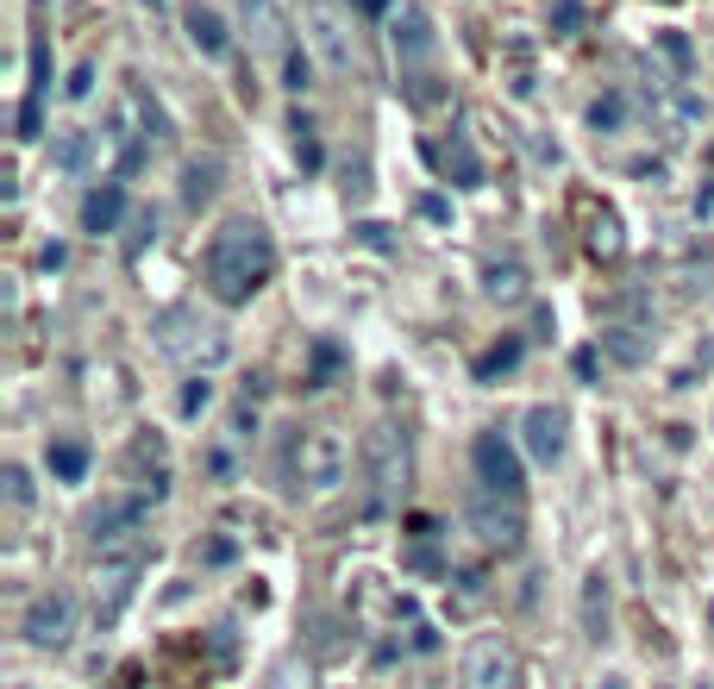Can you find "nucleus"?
Here are the masks:
<instances>
[{"label": "nucleus", "instance_id": "nucleus-30", "mask_svg": "<svg viewBox=\"0 0 714 689\" xmlns=\"http://www.w3.org/2000/svg\"><path fill=\"white\" fill-rule=\"evenodd\" d=\"M552 20H558V26H577V20H583V7H577V0H558V7H552Z\"/></svg>", "mask_w": 714, "mask_h": 689}, {"label": "nucleus", "instance_id": "nucleus-29", "mask_svg": "<svg viewBox=\"0 0 714 689\" xmlns=\"http://www.w3.org/2000/svg\"><path fill=\"white\" fill-rule=\"evenodd\" d=\"M589 120H595V126H614V120H620V101H595L589 107Z\"/></svg>", "mask_w": 714, "mask_h": 689}, {"label": "nucleus", "instance_id": "nucleus-16", "mask_svg": "<svg viewBox=\"0 0 714 689\" xmlns=\"http://www.w3.org/2000/svg\"><path fill=\"white\" fill-rule=\"evenodd\" d=\"M577 213L589 220V251H595V257H620V220H614L608 207L577 201Z\"/></svg>", "mask_w": 714, "mask_h": 689}, {"label": "nucleus", "instance_id": "nucleus-28", "mask_svg": "<svg viewBox=\"0 0 714 689\" xmlns=\"http://www.w3.org/2000/svg\"><path fill=\"white\" fill-rule=\"evenodd\" d=\"M88 88H95V63H82L76 76H70V88H63V95H70V101H82Z\"/></svg>", "mask_w": 714, "mask_h": 689}, {"label": "nucleus", "instance_id": "nucleus-12", "mask_svg": "<svg viewBox=\"0 0 714 689\" xmlns=\"http://www.w3.org/2000/svg\"><path fill=\"white\" fill-rule=\"evenodd\" d=\"M470 458H477V477H483L489 495H508V502L520 495V458L508 452V439H502V433H483Z\"/></svg>", "mask_w": 714, "mask_h": 689}, {"label": "nucleus", "instance_id": "nucleus-13", "mask_svg": "<svg viewBox=\"0 0 714 689\" xmlns=\"http://www.w3.org/2000/svg\"><path fill=\"white\" fill-rule=\"evenodd\" d=\"M564 408H552V402H533L527 408V420H520V439H527V452H533L539 464H558L564 458Z\"/></svg>", "mask_w": 714, "mask_h": 689}, {"label": "nucleus", "instance_id": "nucleus-31", "mask_svg": "<svg viewBox=\"0 0 714 689\" xmlns=\"http://www.w3.org/2000/svg\"><path fill=\"white\" fill-rule=\"evenodd\" d=\"M664 57H670V63H689V45L677 38V32H664Z\"/></svg>", "mask_w": 714, "mask_h": 689}, {"label": "nucleus", "instance_id": "nucleus-26", "mask_svg": "<svg viewBox=\"0 0 714 689\" xmlns=\"http://www.w3.org/2000/svg\"><path fill=\"white\" fill-rule=\"evenodd\" d=\"M182 195H188V201L201 207L207 195H213V163H195V170H188V188H182Z\"/></svg>", "mask_w": 714, "mask_h": 689}, {"label": "nucleus", "instance_id": "nucleus-25", "mask_svg": "<svg viewBox=\"0 0 714 689\" xmlns=\"http://www.w3.org/2000/svg\"><path fill=\"white\" fill-rule=\"evenodd\" d=\"M145 238H157V213H132V232H126V257L145 251Z\"/></svg>", "mask_w": 714, "mask_h": 689}, {"label": "nucleus", "instance_id": "nucleus-18", "mask_svg": "<svg viewBox=\"0 0 714 689\" xmlns=\"http://www.w3.org/2000/svg\"><path fill=\"white\" fill-rule=\"evenodd\" d=\"M57 170H70V176H82L88 163H95V132H63V145L51 151Z\"/></svg>", "mask_w": 714, "mask_h": 689}, {"label": "nucleus", "instance_id": "nucleus-9", "mask_svg": "<svg viewBox=\"0 0 714 689\" xmlns=\"http://www.w3.org/2000/svg\"><path fill=\"white\" fill-rule=\"evenodd\" d=\"M238 32H245L251 57H263V63H288V38H295V26H288L282 0H238Z\"/></svg>", "mask_w": 714, "mask_h": 689}, {"label": "nucleus", "instance_id": "nucleus-2", "mask_svg": "<svg viewBox=\"0 0 714 689\" xmlns=\"http://www.w3.org/2000/svg\"><path fill=\"white\" fill-rule=\"evenodd\" d=\"M408 477H414L408 433H402L395 420H377V427L364 433V489H370V514L402 508V495H408Z\"/></svg>", "mask_w": 714, "mask_h": 689}, {"label": "nucleus", "instance_id": "nucleus-1", "mask_svg": "<svg viewBox=\"0 0 714 689\" xmlns=\"http://www.w3.org/2000/svg\"><path fill=\"white\" fill-rule=\"evenodd\" d=\"M270 270H276V238L257 226V220H226V226L207 238V263H201V276H207V295L213 302H226V307H245L270 282Z\"/></svg>", "mask_w": 714, "mask_h": 689}, {"label": "nucleus", "instance_id": "nucleus-5", "mask_svg": "<svg viewBox=\"0 0 714 689\" xmlns=\"http://www.w3.org/2000/svg\"><path fill=\"white\" fill-rule=\"evenodd\" d=\"M301 26H307V45H313V57H320L327 76H338V82L357 76V32H352V20H345L338 0H307Z\"/></svg>", "mask_w": 714, "mask_h": 689}, {"label": "nucleus", "instance_id": "nucleus-27", "mask_svg": "<svg viewBox=\"0 0 714 689\" xmlns=\"http://www.w3.org/2000/svg\"><path fill=\"white\" fill-rule=\"evenodd\" d=\"M207 402H213V383H207V377H195V383L182 389V414H201Z\"/></svg>", "mask_w": 714, "mask_h": 689}, {"label": "nucleus", "instance_id": "nucleus-21", "mask_svg": "<svg viewBox=\"0 0 714 689\" xmlns=\"http://www.w3.org/2000/svg\"><path fill=\"white\" fill-rule=\"evenodd\" d=\"M489 302H520L527 295V276H520V263H502V270H489Z\"/></svg>", "mask_w": 714, "mask_h": 689}, {"label": "nucleus", "instance_id": "nucleus-23", "mask_svg": "<svg viewBox=\"0 0 714 689\" xmlns=\"http://www.w3.org/2000/svg\"><path fill=\"white\" fill-rule=\"evenodd\" d=\"M514 358H520V339H502L495 352H483V358H477V377H495V370H508Z\"/></svg>", "mask_w": 714, "mask_h": 689}, {"label": "nucleus", "instance_id": "nucleus-24", "mask_svg": "<svg viewBox=\"0 0 714 689\" xmlns=\"http://www.w3.org/2000/svg\"><path fill=\"white\" fill-rule=\"evenodd\" d=\"M0 483H7V502H13V508H32V477L20 470V464H7Z\"/></svg>", "mask_w": 714, "mask_h": 689}, {"label": "nucleus", "instance_id": "nucleus-4", "mask_svg": "<svg viewBox=\"0 0 714 689\" xmlns=\"http://www.w3.org/2000/svg\"><path fill=\"white\" fill-rule=\"evenodd\" d=\"M345 464H352L345 439L332 433V427H307V433H295V445H288V489L332 495V489L345 483Z\"/></svg>", "mask_w": 714, "mask_h": 689}, {"label": "nucleus", "instance_id": "nucleus-32", "mask_svg": "<svg viewBox=\"0 0 714 689\" xmlns=\"http://www.w3.org/2000/svg\"><path fill=\"white\" fill-rule=\"evenodd\" d=\"M357 7H364V13H383L389 0H357Z\"/></svg>", "mask_w": 714, "mask_h": 689}, {"label": "nucleus", "instance_id": "nucleus-7", "mask_svg": "<svg viewBox=\"0 0 714 689\" xmlns=\"http://www.w3.org/2000/svg\"><path fill=\"white\" fill-rule=\"evenodd\" d=\"M157 495H107L101 508L88 514V539H95V558L101 552H120V545H138L145 539V508Z\"/></svg>", "mask_w": 714, "mask_h": 689}, {"label": "nucleus", "instance_id": "nucleus-8", "mask_svg": "<svg viewBox=\"0 0 714 689\" xmlns=\"http://www.w3.org/2000/svg\"><path fill=\"white\" fill-rule=\"evenodd\" d=\"M520 684V659L502 633H477L470 652H464V670H458V689H514Z\"/></svg>", "mask_w": 714, "mask_h": 689}, {"label": "nucleus", "instance_id": "nucleus-6", "mask_svg": "<svg viewBox=\"0 0 714 689\" xmlns=\"http://www.w3.org/2000/svg\"><path fill=\"white\" fill-rule=\"evenodd\" d=\"M138 577H145V539H138V545H120V552H101V558H95V577H88V602H95V620H101V627H113V620H120V608H126L132 589H138Z\"/></svg>", "mask_w": 714, "mask_h": 689}, {"label": "nucleus", "instance_id": "nucleus-20", "mask_svg": "<svg viewBox=\"0 0 714 689\" xmlns=\"http://www.w3.org/2000/svg\"><path fill=\"white\" fill-rule=\"evenodd\" d=\"M51 470L63 477V483H82V470H88V452H82L76 439H57V445H51Z\"/></svg>", "mask_w": 714, "mask_h": 689}, {"label": "nucleus", "instance_id": "nucleus-15", "mask_svg": "<svg viewBox=\"0 0 714 689\" xmlns=\"http://www.w3.org/2000/svg\"><path fill=\"white\" fill-rule=\"evenodd\" d=\"M182 32H188V45H195L201 57H226V45H232V38H226V20H220L213 7H201V0L182 13Z\"/></svg>", "mask_w": 714, "mask_h": 689}, {"label": "nucleus", "instance_id": "nucleus-3", "mask_svg": "<svg viewBox=\"0 0 714 689\" xmlns=\"http://www.w3.org/2000/svg\"><path fill=\"white\" fill-rule=\"evenodd\" d=\"M157 345L176 364H188V370H213V364L232 358V332L220 327V320H201L195 307H170V313L157 320Z\"/></svg>", "mask_w": 714, "mask_h": 689}, {"label": "nucleus", "instance_id": "nucleus-19", "mask_svg": "<svg viewBox=\"0 0 714 689\" xmlns=\"http://www.w3.org/2000/svg\"><path fill=\"white\" fill-rule=\"evenodd\" d=\"M583 627L595 639H602V627H608V577H602V570L583 577Z\"/></svg>", "mask_w": 714, "mask_h": 689}, {"label": "nucleus", "instance_id": "nucleus-22", "mask_svg": "<svg viewBox=\"0 0 714 689\" xmlns=\"http://www.w3.org/2000/svg\"><path fill=\"white\" fill-rule=\"evenodd\" d=\"M439 163H445V170H458L464 188H477V182H483V170H477V157H470V145H464V138H452V145L439 151Z\"/></svg>", "mask_w": 714, "mask_h": 689}, {"label": "nucleus", "instance_id": "nucleus-17", "mask_svg": "<svg viewBox=\"0 0 714 689\" xmlns=\"http://www.w3.org/2000/svg\"><path fill=\"white\" fill-rule=\"evenodd\" d=\"M120 207H126L120 182H107V188H95V195L82 201V226H88V232H113V226H120Z\"/></svg>", "mask_w": 714, "mask_h": 689}, {"label": "nucleus", "instance_id": "nucleus-14", "mask_svg": "<svg viewBox=\"0 0 714 689\" xmlns=\"http://www.w3.org/2000/svg\"><path fill=\"white\" fill-rule=\"evenodd\" d=\"M470 527H477V533H483V545H502V552H514V545H520V508H495V502H483V495H477V502H470Z\"/></svg>", "mask_w": 714, "mask_h": 689}, {"label": "nucleus", "instance_id": "nucleus-11", "mask_svg": "<svg viewBox=\"0 0 714 689\" xmlns=\"http://www.w3.org/2000/svg\"><path fill=\"white\" fill-rule=\"evenodd\" d=\"M395 63H402V76L420 88L427 82V63H433V20L420 13V7H408L402 20H395ZM427 95V88H420Z\"/></svg>", "mask_w": 714, "mask_h": 689}, {"label": "nucleus", "instance_id": "nucleus-10", "mask_svg": "<svg viewBox=\"0 0 714 689\" xmlns=\"http://www.w3.org/2000/svg\"><path fill=\"white\" fill-rule=\"evenodd\" d=\"M20 633L32 639V645H70V633H76V595L70 589H38L26 602V620H20Z\"/></svg>", "mask_w": 714, "mask_h": 689}]
</instances>
